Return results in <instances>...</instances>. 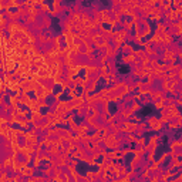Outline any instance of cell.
Wrapping results in <instances>:
<instances>
[{
    "label": "cell",
    "instance_id": "1",
    "mask_svg": "<svg viewBox=\"0 0 182 182\" xmlns=\"http://www.w3.org/2000/svg\"><path fill=\"white\" fill-rule=\"evenodd\" d=\"M147 125L151 131H155V132H159L162 130V124L159 121V117H155V115H151L147 118Z\"/></svg>",
    "mask_w": 182,
    "mask_h": 182
},
{
    "label": "cell",
    "instance_id": "2",
    "mask_svg": "<svg viewBox=\"0 0 182 182\" xmlns=\"http://www.w3.org/2000/svg\"><path fill=\"white\" fill-rule=\"evenodd\" d=\"M167 127H168L169 130H178L179 127L182 125V118L181 115H171L169 118V121L165 124Z\"/></svg>",
    "mask_w": 182,
    "mask_h": 182
},
{
    "label": "cell",
    "instance_id": "3",
    "mask_svg": "<svg viewBox=\"0 0 182 182\" xmlns=\"http://www.w3.org/2000/svg\"><path fill=\"white\" fill-rule=\"evenodd\" d=\"M29 118H30V121H32V124L34 125V127H36V125H37L40 121L46 120L44 115H43L40 111H36V112H30V117H29Z\"/></svg>",
    "mask_w": 182,
    "mask_h": 182
},
{
    "label": "cell",
    "instance_id": "4",
    "mask_svg": "<svg viewBox=\"0 0 182 182\" xmlns=\"http://www.w3.org/2000/svg\"><path fill=\"white\" fill-rule=\"evenodd\" d=\"M26 107L30 110V112H36V111L41 110V107H40V101L37 100V98H32V101H30Z\"/></svg>",
    "mask_w": 182,
    "mask_h": 182
},
{
    "label": "cell",
    "instance_id": "5",
    "mask_svg": "<svg viewBox=\"0 0 182 182\" xmlns=\"http://www.w3.org/2000/svg\"><path fill=\"white\" fill-rule=\"evenodd\" d=\"M51 10L54 16H57L63 12V6H61V1L60 0H53V4H51Z\"/></svg>",
    "mask_w": 182,
    "mask_h": 182
},
{
    "label": "cell",
    "instance_id": "6",
    "mask_svg": "<svg viewBox=\"0 0 182 182\" xmlns=\"http://www.w3.org/2000/svg\"><path fill=\"white\" fill-rule=\"evenodd\" d=\"M20 174L24 176V178H29V176H33V174H34V168H33L32 165L29 167V165H24L23 168L20 169Z\"/></svg>",
    "mask_w": 182,
    "mask_h": 182
},
{
    "label": "cell",
    "instance_id": "7",
    "mask_svg": "<svg viewBox=\"0 0 182 182\" xmlns=\"http://www.w3.org/2000/svg\"><path fill=\"white\" fill-rule=\"evenodd\" d=\"M120 51L123 53V56L124 54H131V53L134 51V47H132L130 43H124V44L120 47Z\"/></svg>",
    "mask_w": 182,
    "mask_h": 182
},
{
    "label": "cell",
    "instance_id": "8",
    "mask_svg": "<svg viewBox=\"0 0 182 182\" xmlns=\"http://www.w3.org/2000/svg\"><path fill=\"white\" fill-rule=\"evenodd\" d=\"M41 24H43L44 29H51V19H50L48 14H43V17H41Z\"/></svg>",
    "mask_w": 182,
    "mask_h": 182
},
{
    "label": "cell",
    "instance_id": "9",
    "mask_svg": "<svg viewBox=\"0 0 182 182\" xmlns=\"http://www.w3.org/2000/svg\"><path fill=\"white\" fill-rule=\"evenodd\" d=\"M135 59H136V57L132 54V53H131V54H124L123 59H121V61H123L124 64H132Z\"/></svg>",
    "mask_w": 182,
    "mask_h": 182
},
{
    "label": "cell",
    "instance_id": "10",
    "mask_svg": "<svg viewBox=\"0 0 182 182\" xmlns=\"http://www.w3.org/2000/svg\"><path fill=\"white\" fill-rule=\"evenodd\" d=\"M148 142L152 144V145H155V147H158V145H159V142H161V135H159V134L152 135L150 139H148Z\"/></svg>",
    "mask_w": 182,
    "mask_h": 182
},
{
    "label": "cell",
    "instance_id": "11",
    "mask_svg": "<svg viewBox=\"0 0 182 182\" xmlns=\"http://www.w3.org/2000/svg\"><path fill=\"white\" fill-rule=\"evenodd\" d=\"M139 103H141V105H147V104H150V103H152V101H151L150 95H148V94H145V95H141Z\"/></svg>",
    "mask_w": 182,
    "mask_h": 182
},
{
    "label": "cell",
    "instance_id": "12",
    "mask_svg": "<svg viewBox=\"0 0 182 182\" xmlns=\"http://www.w3.org/2000/svg\"><path fill=\"white\" fill-rule=\"evenodd\" d=\"M152 103H154V105H155L156 110H161V108L164 107V101L161 100V98H156L155 101H152Z\"/></svg>",
    "mask_w": 182,
    "mask_h": 182
},
{
    "label": "cell",
    "instance_id": "13",
    "mask_svg": "<svg viewBox=\"0 0 182 182\" xmlns=\"http://www.w3.org/2000/svg\"><path fill=\"white\" fill-rule=\"evenodd\" d=\"M128 120H130V121H132V123H141V121H142V118L141 117H138V115H134V114H132V115H131L130 118H128Z\"/></svg>",
    "mask_w": 182,
    "mask_h": 182
},
{
    "label": "cell",
    "instance_id": "14",
    "mask_svg": "<svg viewBox=\"0 0 182 182\" xmlns=\"http://www.w3.org/2000/svg\"><path fill=\"white\" fill-rule=\"evenodd\" d=\"M85 178H87V181H92V179H94V172L88 171V172L85 174Z\"/></svg>",
    "mask_w": 182,
    "mask_h": 182
}]
</instances>
